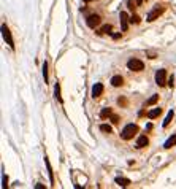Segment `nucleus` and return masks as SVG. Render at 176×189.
<instances>
[{
  "instance_id": "f257e3e1",
  "label": "nucleus",
  "mask_w": 176,
  "mask_h": 189,
  "mask_svg": "<svg viewBox=\"0 0 176 189\" xmlns=\"http://www.w3.org/2000/svg\"><path fill=\"white\" fill-rule=\"evenodd\" d=\"M138 132V126L137 124H127L124 129H122V132H121V137L124 138V140H130V138H133L135 137V134Z\"/></svg>"
},
{
  "instance_id": "f03ea898",
  "label": "nucleus",
  "mask_w": 176,
  "mask_h": 189,
  "mask_svg": "<svg viewBox=\"0 0 176 189\" xmlns=\"http://www.w3.org/2000/svg\"><path fill=\"white\" fill-rule=\"evenodd\" d=\"M127 67H129V70H132V72H141V70L144 68V64L140 59H130L127 62Z\"/></svg>"
},
{
  "instance_id": "7ed1b4c3",
  "label": "nucleus",
  "mask_w": 176,
  "mask_h": 189,
  "mask_svg": "<svg viewBox=\"0 0 176 189\" xmlns=\"http://www.w3.org/2000/svg\"><path fill=\"white\" fill-rule=\"evenodd\" d=\"M163 11H165V5H157V7H156L153 11H151V13L148 14V21H149V22L156 21V19H157V18H159L162 13H163Z\"/></svg>"
},
{
  "instance_id": "20e7f679",
  "label": "nucleus",
  "mask_w": 176,
  "mask_h": 189,
  "mask_svg": "<svg viewBox=\"0 0 176 189\" xmlns=\"http://www.w3.org/2000/svg\"><path fill=\"white\" fill-rule=\"evenodd\" d=\"M2 35H3V40L11 46V48H14V41H13V37H11V32H10V29L5 26V24H2Z\"/></svg>"
},
{
  "instance_id": "39448f33",
  "label": "nucleus",
  "mask_w": 176,
  "mask_h": 189,
  "mask_svg": "<svg viewBox=\"0 0 176 189\" xmlns=\"http://www.w3.org/2000/svg\"><path fill=\"white\" fill-rule=\"evenodd\" d=\"M167 70H163V68H160V70H157V73H156V83L159 84V86H165V83H167Z\"/></svg>"
},
{
  "instance_id": "423d86ee",
  "label": "nucleus",
  "mask_w": 176,
  "mask_h": 189,
  "mask_svg": "<svg viewBox=\"0 0 176 189\" xmlns=\"http://www.w3.org/2000/svg\"><path fill=\"white\" fill-rule=\"evenodd\" d=\"M100 21H102V19H100V16H98V14H91V16L86 19L87 26H89L91 29H95V27L100 24Z\"/></svg>"
},
{
  "instance_id": "0eeeda50",
  "label": "nucleus",
  "mask_w": 176,
  "mask_h": 189,
  "mask_svg": "<svg viewBox=\"0 0 176 189\" xmlns=\"http://www.w3.org/2000/svg\"><path fill=\"white\" fill-rule=\"evenodd\" d=\"M119 19H121V27H122V30L125 32L127 30V27H129V16H127V13L125 11H121V14H119Z\"/></svg>"
},
{
  "instance_id": "6e6552de",
  "label": "nucleus",
  "mask_w": 176,
  "mask_h": 189,
  "mask_svg": "<svg viewBox=\"0 0 176 189\" xmlns=\"http://www.w3.org/2000/svg\"><path fill=\"white\" fill-rule=\"evenodd\" d=\"M102 94H103V84L102 83H95L94 87H92V97L97 99V97L102 96Z\"/></svg>"
},
{
  "instance_id": "1a4fd4ad",
  "label": "nucleus",
  "mask_w": 176,
  "mask_h": 189,
  "mask_svg": "<svg viewBox=\"0 0 176 189\" xmlns=\"http://www.w3.org/2000/svg\"><path fill=\"white\" fill-rule=\"evenodd\" d=\"M149 145V140H148V137L146 135H141V137H138V140H137V148H146Z\"/></svg>"
},
{
  "instance_id": "9d476101",
  "label": "nucleus",
  "mask_w": 176,
  "mask_h": 189,
  "mask_svg": "<svg viewBox=\"0 0 176 189\" xmlns=\"http://www.w3.org/2000/svg\"><path fill=\"white\" fill-rule=\"evenodd\" d=\"M176 145V134L174 135H171L167 141H165V145H163V148H167V150H170L171 146H174Z\"/></svg>"
},
{
  "instance_id": "9b49d317",
  "label": "nucleus",
  "mask_w": 176,
  "mask_h": 189,
  "mask_svg": "<svg viewBox=\"0 0 176 189\" xmlns=\"http://www.w3.org/2000/svg\"><path fill=\"white\" fill-rule=\"evenodd\" d=\"M111 84H113L114 87H119V86H122V84H124V80H122V76H119V75L113 76V78H111Z\"/></svg>"
},
{
  "instance_id": "f8f14e48",
  "label": "nucleus",
  "mask_w": 176,
  "mask_h": 189,
  "mask_svg": "<svg viewBox=\"0 0 176 189\" xmlns=\"http://www.w3.org/2000/svg\"><path fill=\"white\" fill-rule=\"evenodd\" d=\"M160 113H162L160 108H154V110H151V111L148 113V118H149V119H154V118H157Z\"/></svg>"
},
{
  "instance_id": "ddd939ff",
  "label": "nucleus",
  "mask_w": 176,
  "mask_h": 189,
  "mask_svg": "<svg viewBox=\"0 0 176 189\" xmlns=\"http://www.w3.org/2000/svg\"><path fill=\"white\" fill-rule=\"evenodd\" d=\"M44 162H46V167H48V172H49V180H51V183H54V175H53V169H51V164H49L48 157H44Z\"/></svg>"
},
{
  "instance_id": "4468645a",
  "label": "nucleus",
  "mask_w": 176,
  "mask_h": 189,
  "mask_svg": "<svg viewBox=\"0 0 176 189\" xmlns=\"http://www.w3.org/2000/svg\"><path fill=\"white\" fill-rule=\"evenodd\" d=\"M116 183H117L119 186H124V187H125V186L130 184V180H129V178H116Z\"/></svg>"
},
{
  "instance_id": "2eb2a0df",
  "label": "nucleus",
  "mask_w": 176,
  "mask_h": 189,
  "mask_svg": "<svg viewBox=\"0 0 176 189\" xmlns=\"http://www.w3.org/2000/svg\"><path fill=\"white\" fill-rule=\"evenodd\" d=\"M108 116H111V108H103L102 111H100V118H102V119H105V118H108Z\"/></svg>"
},
{
  "instance_id": "dca6fc26",
  "label": "nucleus",
  "mask_w": 176,
  "mask_h": 189,
  "mask_svg": "<svg viewBox=\"0 0 176 189\" xmlns=\"http://www.w3.org/2000/svg\"><path fill=\"white\" fill-rule=\"evenodd\" d=\"M157 100H159V96H157V94H154V96L151 97L149 100H146V107H151V105H154Z\"/></svg>"
},
{
  "instance_id": "f3484780",
  "label": "nucleus",
  "mask_w": 176,
  "mask_h": 189,
  "mask_svg": "<svg viewBox=\"0 0 176 189\" xmlns=\"http://www.w3.org/2000/svg\"><path fill=\"white\" fill-rule=\"evenodd\" d=\"M111 30H113V27L110 24H106V26H103L102 29L98 30V34H111Z\"/></svg>"
},
{
  "instance_id": "a211bd4d",
  "label": "nucleus",
  "mask_w": 176,
  "mask_h": 189,
  "mask_svg": "<svg viewBox=\"0 0 176 189\" xmlns=\"http://www.w3.org/2000/svg\"><path fill=\"white\" fill-rule=\"evenodd\" d=\"M171 119H173V111H168V114H167V118H165V121H163V127H167V126L171 123Z\"/></svg>"
},
{
  "instance_id": "6ab92c4d",
  "label": "nucleus",
  "mask_w": 176,
  "mask_h": 189,
  "mask_svg": "<svg viewBox=\"0 0 176 189\" xmlns=\"http://www.w3.org/2000/svg\"><path fill=\"white\" fill-rule=\"evenodd\" d=\"M100 130H102V132H105V134H111V126H108V124H102V126H100Z\"/></svg>"
},
{
  "instance_id": "aec40b11",
  "label": "nucleus",
  "mask_w": 176,
  "mask_h": 189,
  "mask_svg": "<svg viewBox=\"0 0 176 189\" xmlns=\"http://www.w3.org/2000/svg\"><path fill=\"white\" fill-rule=\"evenodd\" d=\"M43 76H44V83L48 84V64H43Z\"/></svg>"
},
{
  "instance_id": "412c9836",
  "label": "nucleus",
  "mask_w": 176,
  "mask_h": 189,
  "mask_svg": "<svg viewBox=\"0 0 176 189\" xmlns=\"http://www.w3.org/2000/svg\"><path fill=\"white\" fill-rule=\"evenodd\" d=\"M130 22H132V24H140V22H141V18L137 16V14H133V16L130 18Z\"/></svg>"
},
{
  "instance_id": "4be33fe9",
  "label": "nucleus",
  "mask_w": 176,
  "mask_h": 189,
  "mask_svg": "<svg viewBox=\"0 0 176 189\" xmlns=\"http://www.w3.org/2000/svg\"><path fill=\"white\" fill-rule=\"evenodd\" d=\"M56 99H57L59 102H62V97H60V86H59V83L56 84Z\"/></svg>"
},
{
  "instance_id": "5701e85b",
  "label": "nucleus",
  "mask_w": 176,
  "mask_h": 189,
  "mask_svg": "<svg viewBox=\"0 0 176 189\" xmlns=\"http://www.w3.org/2000/svg\"><path fill=\"white\" fill-rule=\"evenodd\" d=\"M127 5H129V8H130V10H135L138 3H135V2H133V0H129V3H127Z\"/></svg>"
},
{
  "instance_id": "b1692460",
  "label": "nucleus",
  "mask_w": 176,
  "mask_h": 189,
  "mask_svg": "<svg viewBox=\"0 0 176 189\" xmlns=\"http://www.w3.org/2000/svg\"><path fill=\"white\" fill-rule=\"evenodd\" d=\"M111 123H113V124H117V123H119V116L111 114Z\"/></svg>"
},
{
  "instance_id": "393cba45",
  "label": "nucleus",
  "mask_w": 176,
  "mask_h": 189,
  "mask_svg": "<svg viewBox=\"0 0 176 189\" xmlns=\"http://www.w3.org/2000/svg\"><path fill=\"white\" fill-rule=\"evenodd\" d=\"M113 38H114V40H117V38H121V34H114V35H113Z\"/></svg>"
},
{
  "instance_id": "a878e982",
  "label": "nucleus",
  "mask_w": 176,
  "mask_h": 189,
  "mask_svg": "<svg viewBox=\"0 0 176 189\" xmlns=\"http://www.w3.org/2000/svg\"><path fill=\"white\" fill-rule=\"evenodd\" d=\"M143 2H144V0H137V3H138V5H141Z\"/></svg>"
},
{
  "instance_id": "bb28decb",
  "label": "nucleus",
  "mask_w": 176,
  "mask_h": 189,
  "mask_svg": "<svg viewBox=\"0 0 176 189\" xmlns=\"http://www.w3.org/2000/svg\"><path fill=\"white\" fill-rule=\"evenodd\" d=\"M84 2H86V3H87V2H91V0H84Z\"/></svg>"
}]
</instances>
